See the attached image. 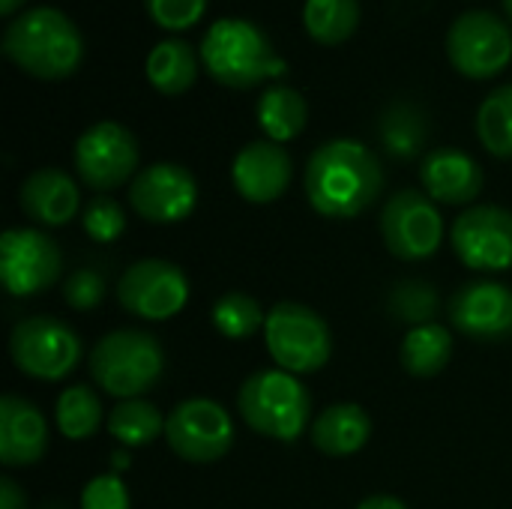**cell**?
I'll list each match as a JSON object with an SVG mask.
<instances>
[{
    "instance_id": "6da1fadb",
    "label": "cell",
    "mask_w": 512,
    "mask_h": 509,
    "mask_svg": "<svg viewBox=\"0 0 512 509\" xmlns=\"http://www.w3.org/2000/svg\"><path fill=\"white\" fill-rule=\"evenodd\" d=\"M306 198L327 219H354L369 210L384 189L381 159L354 138L321 144L306 162Z\"/></svg>"
},
{
    "instance_id": "7a4b0ae2",
    "label": "cell",
    "mask_w": 512,
    "mask_h": 509,
    "mask_svg": "<svg viewBox=\"0 0 512 509\" xmlns=\"http://www.w3.org/2000/svg\"><path fill=\"white\" fill-rule=\"evenodd\" d=\"M3 54L33 78H69L84 57V39L69 15L54 6H36L15 15L3 30Z\"/></svg>"
},
{
    "instance_id": "3957f363",
    "label": "cell",
    "mask_w": 512,
    "mask_h": 509,
    "mask_svg": "<svg viewBox=\"0 0 512 509\" xmlns=\"http://www.w3.org/2000/svg\"><path fill=\"white\" fill-rule=\"evenodd\" d=\"M204 69L225 87L249 90L288 72L267 33L246 18H219L201 39Z\"/></svg>"
},
{
    "instance_id": "277c9868",
    "label": "cell",
    "mask_w": 512,
    "mask_h": 509,
    "mask_svg": "<svg viewBox=\"0 0 512 509\" xmlns=\"http://www.w3.org/2000/svg\"><path fill=\"white\" fill-rule=\"evenodd\" d=\"M246 426L273 441H297L312 420V396L303 381L285 369H261L249 375L237 393Z\"/></svg>"
},
{
    "instance_id": "5b68a950",
    "label": "cell",
    "mask_w": 512,
    "mask_h": 509,
    "mask_svg": "<svg viewBox=\"0 0 512 509\" xmlns=\"http://www.w3.org/2000/svg\"><path fill=\"white\" fill-rule=\"evenodd\" d=\"M165 372V351L153 333L114 330L90 351L93 381L114 399H138Z\"/></svg>"
},
{
    "instance_id": "8992f818",
    "label": "cell",
    "mask_w": 512,
    "mask_h": 509,
    "mask_svg": "<svg viewBox=\"0 0 512 509\" xmlns=\"http://www.w3.org/2000/svg\"><path fill=\"white\" fill-rule=\"evenodd\" d=\"M267 351L279 369L309 375L330 363L333 336L327 321L303 303H276L264 324Z\"/></svg>"
},
{
    "instance_id": "52a82bcc",
    "label": "cell",
    "mask_w": 512,
    "mask_h": 509,
    "mask_svg": "<svg viewBox=\"0 0 512 509\" xmlns=\"http://www.w3.org/2000/svg\"><path fill=\"white\" fill-rule=\"evenodd\" d=\"M9 354L18 372L36 381H63L81 360V339L60 318L36 315L15 324Z\"/></svg>"
},
{
    "instance_id": "ba28073f",
    "label": "cell",
    "mask_w": 512,
    "mask_h": 509,
    "mask_svg": "<svg viewBox=\"0 0 512 509\" xmlns=\"http://www.w3.org/2000/svg\"><path fill=\"white\" fill-rule=\"evenodd\" d=\"M447 57L468 78H492L512 60V33L507 21L489 9L462 12L447 30Z\"/></svg>"
},
{
    "instance_id": "9c48e42d",
    "label": "cell",
    "mask_w": 512,
    "mask_h": 509,
    "mask_svg": "<svg viewBox=\"0 0 512 509\" xmlns=\"http://www.w3.org/2000/svg\"><path fill=\"white\" fill-rule=\"evenodd\" d=\"M168 447L192 465L219 462L234 444V420L231 414L210 399H186L180 402L165 423Z\"/></svg>"
},
{
    "instance_id": "30bf717a",
    "label": "cell",
    "mask_w": 512,
    "mask_h": 509,
    "mask_svg": "<svg viewBox=\"0 0 512 509\" xmlns=\"http://www.w3.org/2000/svg\"><path fill=\"white\" fill-rule=\"evenodd\" d=\"M381 237L402 261H423L438 252L444 240V219L435 201L417 189L396 192L381 213Z\"/></svg>"
},
{
    "instance_id": "8fae6325",
    "label": "cell",
    "mask_w": 512,
    "mask_h": 509,
    "mask_svg": "<svg viewBox=\"0 0 512 509\" xmlns=\"http://www.w3.org/2000/svg\"><path fill=\"white\" fill-rule=\"evenodd\" d=\"M60 246L39 228H9L0 237V279L12 297H33L60 279Z\"/></svg>"
},
{
    "instance_id": "7c38bea8",
    "label": "cell",
    "mask_w": 512,
    "mask_h": 509,
    "mask_svg": "<svg viewBox=\"0 0 512 509\" xmlns=\"http://www.w3.org/2000/svg\"><path fill=\"white\" fill-rule=\"evenodd\" d=\"M120 306L144 321H168L189 300L186 273L162 258H144L126 267L117 285Z\"/></svg>"
},
{
    "instance_id": "4fadbf2b",
    "label": "cell",
    "mask_w": 512,
    "mask_h": 509,
    "mask_svg": "<svg viewBox=\"0 0 512 509\" xmlns=\"http://www.w3.org/2000/svg\"><path fill=\"white\" fill-rule=\"evenodd\" d=\"M138 168V141L135 135L114 123L102 120L81 132L75 144V171L93 192H111L126 183Z\"/></svg>"
},
{
    "instance_id": "5bb4252c",
    "label": "cell",
    "mask_w": 512,
    "mask_h": 509,
    "mask_svg": "<svg viewBox=\"0 0 512 509\" xmlns=\"http://www.w3.org/2000/svg\"><path fill=\"white\" fill-rule=\"evenodd\" d=\"M453 249L471 270H512V213L498 204L465 210L453 225Z\"/></svg>"
},
{
    "instance_id": "9a60e30c",
    "label": "cell",
    "mask_w": 512,
    "mask_h": 509,
    "mask_svg": "<svg viewBox=\"0 0 512 509\" xmlns=\"http://www.w3.org/2000/svg\"><path fill=\"white\" fill-rule=\"evenodd\" d=\"M129 201L135 213L153 225L183 222L198 204V183L183 165L156 162L135 174L129 186Z\"/></svg>"
},
{
    "instance_id": "2e32d148",
    "label": "cell",
    "mask_w": 512,
    "mask_h": 509,
    "mask_svg": "<svg viewBox=\"0 0 512 509\" xmlns=\"http://www.w3.org/2000/svg\"><path fill=\"white\" fill-rule=\"evenodd\" d=\"M453 327L480 342L512 336V288L501 282H468L450 300Z\"/></svg>"
},
{
    "instance_id": "e0dca14e",
    "label": "cell",
    "mask_w": 512,
    "mask_h": 509,
    "mask_svg": "<svg viewBox=\"0 0 512 509\" xmlns=\"http://www.w3.org/2000/svg\"><path fill=\"white\" fill-rule=\"evenodd\" d=\"M231 180L246 201L273 204L291 183V156L276 141H252L234 156Z\"/></svg>"
},
{
    "instance_id": "ac0fdd59",
    "label": "cell",
    "mask_w": 512,
    "mask_h": 509,
    "mask_svg": "<svg viewBox=\"0 0 512 509\" xmlns=\"http://www.w3.org/2000/svg\"><path fill=\"white\" fill-rule=\"evenodd\" d=\"M48 450V423L42 411L21 399H0V462L6 468H30Z\"/></svg>"
},
{
    "instance_id": "d6986e66",
    "label": "cell",
    "mask_w": 512,
    "mask_h": 509,
    "mask_svg": "<svg viewBox=\"0 0 512 509\" xmlns=\"http://www.w3.org/2000/svg\"><path fill=\"white\" fill-rule=\"evenodd\" d=\"M420 180H423V189L432 201L471 204L483 189V168L465 150L438 147L423 159Z\"/></svg>"
},
{
    "instance_id": "ffe728a7",
    "label": "cell",
    "mask_w": 512,
    "mask_h": 509,
    "mask_svg": "<svg viewBox=\"0 0 512 509\" xmlns=\"http://www.w3.org/2000/svg\"><path fill=\"white\" fill-rule=\"evenodd\" d=\"M21 210L45 228H60L66 222H72V216L78 213L81 195L75 180L60 171V168H39L33 171L18 192Z\"/></svg>"
},
{
    "instance_id": "44dd1931",
    "label": "cell",
    "mask_w": 512,
    "mask_h": 509,
    "mask_svg": "<svg viewBox=\"0 0 512 509\" xmlns=\"http://www.w3.org/2000/svg\"><path fill=\"white\" fill-rule=\"evenodd\" d=\"M369 435H372V420L354 402L330 405L312 423V444L324 456H333V459H345V456L360 453L366 447Z\"/></svg>"
},
{
    "instance_id": "7402d4cb",
    "label": "cell",
    "mask_w": 512,
    "mask_h": 509,
    "mask_svg": "<svg viewBox=\"0 0 512 509\" xmlns=\"http://www.w3.org/2000/svg\"><path fill=\"white\" fill-rule=\"evenodd\" d=\"M453 357V333L444 324H420L411 327L402 339L399 360L408 375L414 378H435L447 369Z\"/></svg>"
},
{
    "instance_id": "603a6c76",
    "label": "cell",
    "mask_w": 512,
    "mask_h": 509,
    "mask_svg": "<svg viewBox=\"0 0 512 509\" xmlns=\"http://www.w3.org/2000/svg\"><path fill=\"white\" fill-rule=\"evenodd\" d=\"M147 78L165 96L186 93L198 78V57L186 39H162L147 54Z\"/></svg>"
},
{
    "instance_id": "cb8c5ba5",
    "label": "cell",
    "mask_w": 512,
    "mask_h": 509,
    "mask_svg": "<svg viewBox=\"0 0 512 509\" xmlns=\"http://www.w3.org/2000/svg\"><path fill=\"white\" fill-rule=\"evenodd\" d=\"M309 120V105L306 99L288 87V84H273L261 93L258 99V126L264 135L276 144L297 138L306 129Z\"/></svg>"
},
{
    "instance_id": "d4e9b609",
    "label": "cell",
    "mask_w": 512,
    "mask_h": 509,
    "mask_svg": "<svg viewBox=\"0 0 512 509\" xmlns=\"http://www.w3.org/2000/svg\"><path fill=\"white\" fill-rule=\"evenodd\" d=\"M426 114L414 102H393L378 120V138L384 150L396 159H411L426 144Z\"/></svg>"
},
{
    "instance_id": "484cf974",
    "label": "cell",
    "mask_w": 512,
    "mask_h": 509,
    "mask_svg": "<svg viewBox=\"0 0 512 509\" xmlns=\"http://www.w3.org/2000/svg\"><path fill=\"white\" fill-rule=\"evenodd\" d=\"M306 33L321 45H342L360 27V0H306Z\"/></svg>"
},
{
    "instance_id": "4316f807",
    "label": "cell",
    "mask_w": 512,
    "mask_h": 509,
    "mask_svg": "<svg viewBox=\"0 0 512 509\" xmlns=\"http://www.w3.org/2000/svg\"><path fill=\"white\" fill-rule=\"evenodd\" d=\"M165 417L159 414V408L153 402L144 399H126L120 402L111 417H108V432L126 444V447H147L153 444L159 435H165Z\"/></svg>"
},
{
    "instance_id": "83f0119b",
    "label": "cell",
    "mask_w": 512,
    "mask_h": 509,
    "mask_svg": "<svg viewBox=\"0 0 512 509\" xmlns=\"http://www.w3.org/2000/svg\"><path fill=\"white\" fill-rule=\"evenodd\" d=\"M54 420H57L60 435H66L69 441H87L102 423V402L96 390L84 384L66 387L57 399Z\"/></svg>"
},
{
    "instance_id": "f1b7e54d",
    "label": "cell",
    "mask_w": 512,
    "mask_h": 509,
    "mask_svg": "<svg viewBox=\"0 0 512 509\" xmlns=\"http://www.w3.org/2000/svg\"><path fill=\"white\" fill-rule=\"evenodd\" d=\"M477 135L492 156L512 159V84L495 87L477 111Z\"/></svg>"
},
{
    "instance_id": "f546056e",
    "label": "cell",
    "mask_w": 512,
    "mask_h": 509,
    "mask_svg": "<svg viewBox=\"0 0 512 509\" xmlns=\"http://www.w3.org/2000/svg\"><path fill=\"white\" fill-rule=\"evenodd\" d=\"M213 327L225 336V339H249L255 336L264 324H267V315L264 309L258 306L255 297L243 294V291H228L216 300L213 312Z\"/></svg>"
},
{
    "instance_id": "4dcf8cb0",
    "label": "cell",
    "mask_w": 512,
    "mask_h": 509,
    "mask_svg": "<svg viewBox=\"0 0 512 509\" xmlns=\"http://www.w3.org/2000/svg\"><path fill=\"white\" fill-rule=\"evenodd\" d=\"M390 312L405 321V324H432L435 321V312H438V294L432 285L420 282V279H408V282H399L390 294Z\"/></svg>"
},
{
    "instance_id": "1f68e13d",
    "label": "cell",
    "mask_w": 512,
    "mask_h": 509,
    "mask_svg": "<svg viewBox=\"0 0 512 509\" xmlns=\"http://www.w3.org/2000/svg\"><path fill=\"white\" fill-rule=\"evenodd\" d=\"M84 231L90 240L96 243H114L123 231H126V216L123 207L108 198V195H96L87 207H84Z\"/></svg>"
},
{
    "instance_id": "d6a6232c",
    "label": "cell",
    "mask_w": 512,
    "mask_h": 509,
    "mask_svg": "<svg viewBox=\"0 0 512 509\" xmlns=\"http://www.w3.org/2000/svg\"><path fill=\"white\" fill-rule=\"evenodd\" d=\"M150 18L165 30H186L201 21L207 0H144Z\"/></svg>"
},
{
    "instance_id": "836d02e7",
    "label": "cell",
    "mask_w": 512,
    "mask_h": 509,
    "mask_svg": "<svg viewBox=\"0 0 512 509\" xmlns=\"http://www.w3.org/2000/svg\"><path fill=\"white\" fill-rule=\"evenodd\" d=\"M102 297H105V279L96 270H75L63 285L66 306H72L78 312L96 309L102 303Z\"/></svg>"
},
{
    "instance_id": "e575fe53",
    "label": "cell",
    "mask_w": 512,
    "mask_h": 509,
    "mask_svg": "<svg viewBox=\"0 0 512 509\" xmlns=\"http://www.w3.org/2000/svg\"><path fill=\"white\" fill-rule=\"evenodd\" d=\"M81 509H129V492L117 477H96L81 492Z\"/></svg>"
},
{
    "instance_id": "d590c367",
    "label": "cell",
    "mask_w": 512,
    "mask_h": 509,
    "mask_svg": "<svg viewBox=\"0 0 512 509\" xmlns=\"http://www.w3.org/2000/svg\"><path fill=\"white\" fill-rule=\"evenodd\" d=\"M0 509H27V498L12 477L0 480Z\"/></svg>"
},
{
    "instance_id": "8d00e7d4",
    "label": "cell",
    "mask_w": 512,
    "mask_h": 509,
    "mask_svg": "<svg viewBox=\"0 0 512 509\" xmlns=\"http://www.w3.org/2000/svg\"><path fill=\"white\" fill-rule=\"evenodd\" d=\"M357 509H408L399 498H393V495H372V498H366L363 504Z\"/></svg>"
},
{
    "instance_id": "74e56055",
    "label": "cell",
    "mask_w": 512,
    "mask_h": 509,
    "mask_svg": "<svg viewBox=\"0 0 512 509\" xmlns=\"http://www.w3.org/2000/svg\"><path fill=\"white\" fill-rule=\"evenodd\" d=\"M24 0H0V12L3 15H15V9L21 6Z\"/></svg>"
},
{
    "instance_id": "f35d334b",
    "label": "cell",
    "mask_w": 512,
    "mask_h": 509,
    "mask_svg": "<svg viewBox=\"0 0 512 509\" xmlns=\"http://www.w3.org/2000/svg\"><path fill=\"white\" fill-rule=\"evenodd\" d=\"M504 12H507V18L512 21V0H504Z\"/></svg>"
},
{
    "instance_id": "ab89813d",
    "label": "cell",
    "mask_w": 512,
    "mask_h": 509,
    "mask_svg": "<svg viewBox=\"0 0 512 509\" xmlns=\"http://www.w3.org/2000/svg\"><path fill=\"white\" fill-rule=\"evenodd\" d=\"M45 509H60V507H45Z\"/></svg>"
}]
</instances>
